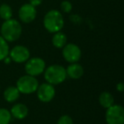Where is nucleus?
Segmentation results:
<instances>
[{"instance_id": "obj_9", "label": "nucleus", "mask_w": 124, "mask_h": 124, "mask_svg": "<svg viewBox=\"0 0 124 124\" xmlns=\"http://www.w3.org/2000/svg\"><path fill=\"white\" fill-rule=\"evenodd\" d=\"M11 60L16 63H24L30 58V51L26 47L17 45L14 47L9 53Z\"/></svg>"}, {"instance_id": "obj_17", "label": "nucleus", "mask_w": 124, "mask_h": 124, "mask_svg": "<svg viewBox=\"0 0 124 124\" xmlns=\"http://www.w3.org/2000/svg\"><path fill=\"white\" fill-rule=\"evenodd\" d=\"M13 11L12 9L8 4H2L0 5V17L4 21H7L12 18Z\"/></svg>"}, {"instance_id": "obj_13", "label": "nucleus", "mask_w": 124, "mask_h": 124, "mask_svg": "<svg viewBox=\"0 0 124 124\" xmlns=\"http://www.w3.org/2000/svg\"><path fill=\"white\" fill-rule=\"evenodd\" d=\"M20 93H21L19 92L16 87L10 86L5 89L4 93V97L7 102L12 103V102H15L16 100H18V98L20 97Z\"/></svg>"}, {"instance_id": "obj_5", "label": "nucleus", "mask_w": 124, "mask_h": 124, "mask_svg": "<svg viewBox=\"0 0 124 124\" xmlns=\"http://www.w3.org/2000/svg\"><path fill=\"white\" fill-rule=\"evenodd\" d=\"M107 124H124V109L120 105H113L105 112Z\"/></svg>"}, {"instance_id": "obj_3", "label": "nucleus", "mask_w": 124, "mask_h": 124, "mask_svg": "<svg viewBox=\"0 0 124 124\" xmlns=\"http://www.w3.org/2000/svg\"><path fill=\"white\" fill-rule=\"evenodd\" d=\"M66 71L60 65H52L44 70V78L47 83L58 85L66 79Z\"/></svg>"}, {"instance_id": "obj_18", "label": "nucleus", "mask_w": 124, "mask_h": 124, "mask_svg": "<svg viewBox=\"0 0 124 124\" xmlns=\"http://www.w3.org/2000/svg\"><path fill=\"white\" fill-rule=\"evenodd\" d=\"M11 117L12 116L10 111H9L7 109H0V124H9L12 119Z\"/></svg>"}, {"instance_id": "obj_22", "label": "nucleus", "mask_w": 124, "mask_h": 124, "mask_svg": "<svg viewBox=\"0 0 124 124\" xmlns=\"http://www.w3.org/2000/svg\"><path fill=\"white\" fill-rule=\"evenodd\" d=\"M116 89L118 90L119 92H123V90H124V84H123V83H117V85H116Z\"/></svg>"}, {"instance_id": "obj_10", "label": "nucleus", "mask_w": 124, "mask_h": 124, "mask_svg": "<svg viewBox=\"0 0 124 124\" xmlns=\"http://www.w3.org/2000/svg\"><path fill=\"white\" fill-rule=\"evenodd\" d=\"M36 7L30 4H26L21 7L19 10V17L24 23H31L36 18Z\"/></svg>"}, {"instance_id": "obj_2", "label": "nucleus", "mask_w": 124, "mask_h": 124, "mask_svg": "<svg viewBox=\"0 0 124 124\" xmlns=\"http://www.w3.org/2000/svg\"><path fill=\"white\" fill-rule=\"evenodd\" d=\"M43 25L47 31L51 33L60 31L64 26L63 16L60 11L52 9L45 15L43 19Z\"/></svg>"}, {"instance_id": "obj_1", "label": "nucleus", "mask_w": 124, "mask_h": 124, "mask_svg": "<svg viewBox=\"0 0 124 124\" xmlns=\"http://www.w3.org/2000/svg\"><path fill=\"white\" fill-rule=\"evenodd\" d=\"M22 32L21 23L14 19L5 21L1 26V36L7 42H14L19 39Z\"/></svg>"}, {"instance_id": "obj_12", "label": "nucleus", "mask_w": 124, "mask_h": 124, "mask_svg": "<svg viewBox=\"0 0 124 124\" xmlns=\"http://www.w3.org/2000/svg\"><path fill=\"white\" fill-rule=\"evenodd\" d=\"M11 116L18 120H22L26 118L28 115V108L24 104H16L10 110Z\"/></svg>"}, {"instance_id": "obj_20", "label": "nucleus", "mask_w": 124, "mask_h": 124, "mask_svg": "<svg viewBox=\"0 0 124 124\" xmlns=\"http://www.w3.org/2000/svg\"><path fill=\"white\" fill-rule=\"evenodd\" d=\"M57 124H73V121L70 116L64 115L59 118Z\"/></svg>"}, {"instance_id": "obj_4", "label": "nucleus", "mask_w": 124, "mask_h": 124, "mask_svg": "<svg viewBox=\"0 0 124 124\" xmlns=\"http://www.w3.org/2000/svg\"><path fill=\"white\" fill-rule=\"evenodd\" d=\"M38 86V81L36 78L30 75L21 77L16 83V88H18L19 92L24 94H31L35 93Z\"/></svg>"}, {"instance_id": "obj_14", "label": "nucleus", "mask_w": 124, "mask_h": 124, "mask_svg": "<svg viewBox=\"0 0 124 124\" xmlns=\"http://www.w3.org/2000/svg\"><path fill=\"white\" fill-rule=\"evenodd\" d=\"M67 43V38L66 34L61 31H57L54 33L52 38V43L57 48H62Z\"/></svg>"}, {"instance_id": "obj_7", "label": "nucleus", "mask_w": 124, "mask_h": 124, "mask_svg": "<svg viewBox=\"0 0 124 124\" xmlns=\"http://www.w3.org/2000/svg\"><path fill=\"white\" fill-rule=\"evenodd\" d=\"M62 54L64 59L69 63H77L81 59L82 52L80 48L74 43H68L63 47Z\"/></svg>"}, {"instance_id": "obj_6", "label": "nucleus", "mask_w": 124, "mask_h": 124, "mask_svg": "<svg viewBox=\"0 0 124 124\" xmlns=\"http://www.w3.org/2000/svg\"><path fill=\"white\" fill-rule=\"evenodd\" d=\"M25 70L27 75L36 77L42 74L45 70V61L41 58L33 57L26 61Z\"/></svg>"}, {"instance_id": "obj_11", "label": "nucleus", "mask_w": 124, "mask_h": 124, "mask_svg": "<svg viewBox=\"0 0 124 124\" xmlns=\"http://www.w3.org/2000/svg\"><path fill=\"white\" fill-rule=\"evenodd\" d=\"M66 75L71 79H79L83 76V73H84L83 67L80 64H78V62L71 63L67 67V69H66Z\"/></svg>"}, {"instance_id": "obj_23", "label": "nucleus", "mask_w": 124, "mask_h": 124, "mask_svg": "<svg viewBox=\"0 0 124 124\" xmlns=\"http://www.w3.org/2000/svg\"><path fill=\"white\" fill-rule=\"evenodd\" d=\"M3 61H4V63H5V64H9V63H10V62L12 61V60H11L10 57H9V55H8V56L6 57V58L4 59V60H3Z\"/></svg>"}, {"instance_id": "obj_19", "label": "nucleus", "mask_w": 124, "mask_h": 124, "mask_svg": "<svg viewBox=\"0 0 124 124\" xmlns=\"http://www.w3.org/2000/svg\"><path fill=\"white\" fill-rule=\"evenodd\" d=\"M60 9L63 12L70 13L72 9V4L69 1H63L60 4Z\"/></svg>"}, {"instance_id": "obj_16", "label": "nucleus", "mask_w": 124, "mask_h": 124, "mask_svg": "<svg viewBox=\"0 0 124 124\" xmlns=\"http://www.w3.org/2000/svg\"><path fill=\"white\" fill-rule=\"evenodd\" d=\"M9 48L7 41L2 36H0V61L4 60V59L9 55Z\"/></svg>"}, {"instance_id": "obj_15", "label": "nucleus", "mask_w": 124, "mask_h": 124, "mask_svg": "<svg viewBox=\"0 0 124 124\" xmlns=\"http://www.w3.org/2000/svg\"><path fill=\"white\" fill-rule=\"evenodd\" d=\"M99 101L102 107L106 109L114 105V98L111 93L109 92H103L100 93L99 97Z\"/></svg>"}, {"instance_id": "obj_8", "label": "nucleus", "mask_w": 124, "mask_h": 124, "mask_svg": "<svg viewBox=\"0 0 124 124\" xmlns=\"http://www.w3.org/2000/svg\"><path fill=\"white\" fill-rule=\"evenodd\" d=\"M37 95H38V98L40 101L48 103L54 98V85L48 83H43L40 86H38V89H37Z\"/></svg>"}, {"instance_id": "obj_21", "label": "nucleus", "mask_w": 124, "mask_h": 124, "mask_svg": "<svg viewBox=\"0 0 124 124\" xmlns=\"http://www.w3.org/2000/svg\"><path fill=\"white\" fill-rule=\"evenodd\" d=\"M30 4H31L32 6H34V7H37V6L40 5V4H42V2H43V0H29Z\"/></svg>"}]
</instances>
